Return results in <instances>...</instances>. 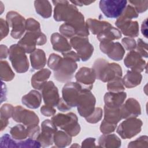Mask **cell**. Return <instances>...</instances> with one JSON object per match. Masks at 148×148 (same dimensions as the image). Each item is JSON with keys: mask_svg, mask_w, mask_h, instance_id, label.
I'll list each match as a JSON object with an SVG mask.
<instances>
[{"mask_svg": "<svg viewBox=\"0 0 148 148\" xmlns=\"http://www.w3.org/2000/svg\"><path fill=\"white\" fill-rule=\"evenodd\" d=\"M124 63L125 66L131 71L138 72H143L146 67V62L143 57L135 50L130 51L125 56Z\"/></svg>", "mask_w": 148, "mask_h": 148, "instance_id": "obj_19", "label": "cell"}, {"mask_svg": "<svg viewBox=\"0 0 148 148\" xmlns=\"http://www.w3.org/2000/svg\"><path fill=\"white\" fill-rule=\"evenodd\" d=\"M121 144V139L116 134H103L99 138L98 147L118 148Z\"/></svg>", "mask_w": 148, "mask_h": 148, "instance_id": "obj_26", "label": "cell"}, {"mask_svg": "<svg viewBox=\"0 0 148 148\" xmlns=\"http://www.w3.org/2000/svg\"><path fill=\"white\" fill-rule=\"evenodd\" d=\"M63 57H69L72 59H73L74 61H80V58L79 57V56L77 55V53H75L73 51H69L65 53H62Z\"/></svg>", "mask_w": 148, "mask_h": 148, "instance_id": "obj_53", "label": "cell"}, {"mask_svg": "<svg viewBox=\"0 0 148 148\" xmlns=\"http://www.w3.org/2000/svg\"><path fill=\"white\" fill-rule=\"evenodd\" d=\"M95 138H87L84 139L82 143V147H95L97 146L95 144Z\"/></svg>", "mask_w": 148, "mask_h": 148, "instance_id": "obj_51", "label": "cell"}, {"mask_svg": "<svg viewBox=\"0 0 148 148\" xmlns=\"http://www.w3.org/2000/svg\"><path fill=\"white\" fill-rule=\"evenodd\" d=\"M54 5V19L56 21L69 23L80 13L75 5L68 1H53Z\"/></svg>", "mask_w": 148, "mask_h": 148, "instance_id": "obj_3", "label": "cell"}, {"mask_svg": "<svg viewBox=\"0 0 148 148\" xmlns=\"http://www.w3.org/2000/svg\"><path fill=\"white\" fill-rule=\"evenodd\" d=\"M0 52H1V54H0L1 60L5 59L8 57V56H9V49L8 48V47L6 45H1Z\"/></svg>", "mask_w": 148, "mask_h": 148, "instance_id": "obj_54", "label": "cell"}, {"mask_svg": "<svg viewBox=\"0 0 148 148\" xmlns=\"http://www.w3.org/2000/svg\"><path fill=\"white\" fill-rule=\"evenodd\" d=\"M0 147H40V143L34 139L29 138L26 140H18L16 142L13 138L8 134H5L1 138Z\"/></svg>", "mask_w": 148, "mask_h": 148, "instance_id": "obj_18", "label": "cell"}, {"mask_svg": "<svg viewBox=\"0 0 148 148\" xmlns=\"http://www.w3.org/2000/svg\"><path fill=\"white\" fill-rule=\"evenodd\" d=\"M135 49L142 57H147V43L143 41L141 38L138 39L136 46Z\"/></svg>", "mask_w": 148, "mask_h": 148, "instance_id": "obj_44", "label": "cell"}, {"mask_svg": "<svg viewBox=\"0 0 148 148\" xmlns=\"http://www.w3.org/2000/svg\"><path fill=\"white\" fill-rule=\"evenodd\" d=\"M88 29L94 35H98L106 28L112 26V24L105 21H100L94 18H88L86 21Z\"/></svg>", "mask_w": 148, "mask_h": 148, "instance_id": "obj_30", "label": "cell"}, {"mask_svg": "<svg viewBox=\"0 0 148 148\" xmlns=\"http://www.w3.org/2000/svg\"><path fill=\"white\" fill-rule=\"evenodd\" d=\"M148 137L146 135H143L136 140L131 142L128 145V147H147Z\"/></svg>", "mask_w": 148, "mask_h": 148, "instance_id": "obj_41", "label": "cell"}, {"mask_svg": "<svg viewBox=\"0 0 148 148\" xmlns=\"http://www.w3.org/2000/svg\"><path fill=\"white\" fill-rule=\"evenodd\" d=\"M70 44L83 61L89 60L93 53L94 47L87 37L75 36L70 39Z\"/></svg>", "mask_w": 148, "mask_h": 148, "instance_id": "obj_9", "label": "cell"}, {"mask_svg": "<svg viewBox=\"0 0 148 148\" xmlns=\"http://www.w3.org/2000/svg\"><path fill=\"white\" fill-rule=\"evenodd\" d=\"M95 1H71L70 2L74 5L82 6L83 5H89Z\"/></svg>", "mask_w": 148, "mask_h": 148, "instance_id": "obj_55", "label": "cell"}, {"mask_svg": "<svg viewBox=\"0 0 148 148\" xmlns=\"http://www.w3.org/2000/svg\"><path fill=\"white\" fill-rule=\"evenodd\" d=\"M42 97L41 94L39 91L33 90L22 97L21 102L23 105L28 108L32 109H37L41 104Z\"/></svg>", "mask_w": 148, "mask_h": 148, "instance_id": "obj_24", "label": "cell"}, {"mask_svg": "<svg viewBox=\"0 0 148 148\" xmlns=\"http://www.w3.org/2000/svg\"><path fill=\"white\" fill-rule=\"evenodd\" d=\"M116 127L117 124L110 123L103 120L100 125V131L103 134H111L115 131Z\"/></svg>", "mask_w": 148, "mask_h": 148, "instance_id": "obj_46", "label": "cell"}, {"mask_svg": "<svg viewBox=\"0 0 148 148\" xmlns=\"http://www.w3.org/2000/svg\"><path fill=\"white\" fill-rule=\"evenodd\" d=\"M6 21L12 28L10 35L16 39L20 38L25 30V18L15 11L8 12L6 16Z\"/></svg>", "mask_w": 148, "mask_h": 148, "instance_id": "obj_10", "label": "cell"}, {"mask_svg": "<svg viewBox=\"0 0 148 148\" xmlns=\"http://www.w3.org/2000/svg\"><path fill=\"white\" fill-rule=\"evenodd\" d=\"M138 17V13L135 10V8L131 5H127L122 14L117 19V21H125V20H132L133 18H137Z\"/></svg>", "mask_w": 148, "mask_h": 148, "instance_id": "obj_36", "label": "cell"}, {"mask_svg": "<svg viewBox=\"0 0 148 148\" xmlns=\"http://www.w3.org/2000/svg\"><path fill=\"white\" fill-rule=\"evenodd\" d=\"M10 134L12 138L17 140H22L28 137L27 127L23 124H17L11 128Z\"/></svg>", "mask_w": 148, "mask_h": 148, "instance_id": "obj_34", "label": "cell"}, {"mask_svg": "<svg viewBox=\"0 0 148 148\" xmlns=\"http://www.w3.org/2000/svg\"><path fill=\"white\" fill-rule=\"evenodd\" d=\"M142 124L140 119L134 117H130L120 123L116 132L122 139H131L141 131Z\"/></svg>", "mask_w": 148, "mask_h": 148, "instance_id": "obj_7", "label": "cell"}, {"mask_svg": "<svg viewBox=\"0 0 148 148\" xmlns=\"http://www.w3.org/2000/svg\"><path fill=\"white\" fill-rule=\"evenodd\" d=\"M25 53L18 44L12 45L9 47V59L17 73H25L29 69V62Z\"/></svg>", "mask_w": 148, "mask_h": 148, "instance_id": "obj_4", "label": "cell"}, {"mask_svg": "<svg viewBox=\"0 0 148 148\" xmlns=\"http://www.w3.org/2000/svg\"><path fill=\"white\" fill-rule=\"evenodd\" d=\"M99 48L101 51L106 54L109 58L117 61L121 60L125 54V50L119 42H113V41L101 42Z\"/></svg>", "mask_w": 148, "mask_h": 148, "instance_id": "obj_15", "label": "cell"}, {"mask_svg": "<svg viewBox=\"0 0 148 148\" xmlns=\"http://www.w3.org/2000/svg\"><path fill=\"white\" fill-rule=\"evenodd\" d=\"M59 31L62 35L68 38H71L76 36V32L75 28L68 23H64L60 25Z\"/></svg>", "mask_w": 148, "mask_h": 148, "instance_id": "obj_37", "label": "cell"}, {"mask_svg": "<svg viewBox=\"0 0 148 148\" xmlns=\"http://www.w3.org/2000/svg\"><path fill=\"white\" fill-rule=\"evenodd\" d=\"M12 117L16 122L21 123L26 127L38 125L39 123V119L34 112L20 105L14 107Z\"/></svg>", "mask_w": 148, "mask_h": 148, "instance_id": "obj_13", "label": "cell"}, {"mask_svg": "<svg viewBox=\"0 0 148 148\" xmlns=\"http://www.w3.org/2000/svg\"><path fill=\"white\" fill-rule=\"evenodd\" d=\"M51 71L47 68L42 69L36 72L31 77V85L36 90H40L44 84L50 77Z\"/></svg>", "mask_w": 148, "mask_h": 148, "instance_id": "obj_25", "label": "cell"}, {"mask_svg": "<svg viewBox=\"0 0 148 148\" xmlns=\"http://www.w3.org/2000/svg\"><path fill=\"white\" fill-rule=\"evenodd\" d=\"M97 39L100 42L113 41L117 40L121 37V32L115 27L112 26L106 28L101 33L97 35Z\"/></svg>", "mask_w": 148, "mask_h": 148, "instance_id": "obj_29", "label": "cell"}, {"mask_svg": "<svg viewBox=\"0 0 148 148\" xmlns=\"http://www.w3.org/2000/svg\"><path fill=\"white\" fill-rule=\"evenodd\" d=\"M120 111L122 119L136 117L141 114L140 105L136 99L130 98L120 107Z\"/></svg>", "mask_w": 148, "mask_h": 148, "instance_id": "obj_20", "label": "cell"}, {"mask_svg": "<svg viewBox=\"0 0 148 148\" xmlns=\"http://www.w3.org/2000/svg\"><path fill=\"white\" fill-rule=\"evenodd\" d=\"M47 42L46 36L42 32L27 31L24 36L20 39L17 44L26 53H31L35 51L36 46L43 45Z\"/></svg>", "mask_w": 148, "mask_h": 148, "instance_id": "obj_5", "label": "cell"}, {"mask_svg": "<svg viewBox=\"0 0 148 148\" xmlns=\"http://www.w3.org/2000/svg\"><path fill=\"white\" fill-rule=\"evenodd\" d=\"M40 113L45 116L50 117L54 116L56 114V110L53 106L45 105L41 107Z\"/></svg>", "mask_w": 148, "mask_h": 148, "instance_id": "obj_50", "label": "cell"}, {"mask_svg": "<svg viewBox=\"0 0 148 148\" xmlns=\"http://www.w3.org/2000/svg\"><path fill=\"white\" fill-rule=\"evenodd\" d=\"M77 68V64L73 59L63 57L58 68L54 71L55 79L62 83L69 82L73 77Z\"/></svg>", "mask_w": 148, "mask_h": 148, "instance_id": "obj_6", "label": "cell"}, {"mask_svg": "<svg viewBox=\"0 0 148 148\" xmlns=\"http://www.w3.org/2000/svg\"><path fill=\"white\" fill-rule=\"evenodd\" d=\"M40 91L45 105L53 107L57 105L60 98L58 88L53 82H47L43 84Z\"/></svg>", "mask_w": 148, "mask_h": 148, "instance_id": "obj_17", "label": "cell"}, {"mask_svg": "<svg viewBox=\"0 0 148 148\" xmlns=\"http://www.w3.org/2000/svg\"><path fill=\"white\" fill-rule=\"evenodd\" d=\"M72 142V136L62 131H57L53 136V142L57 147H65Z\"/></svg>", "mask_w": 148, "mask_h": 148, "instance_id": "obj_33", "label": "cell"}, {"mask_svg": "<svg viewBox=\"0 0 148 148\" xmlns=\"http://www.w3.org/2000/svg\"><path fill=\"white\" fill-rule=\"evenodd\" d=\"M147 18L145 19L142 24V27H141V31L142 34L145 36V38H147Z\"/></svg>", "mask_w": 148, "mask_h": 148, "instance_id": "obj_56", "label": "cell"}, {"mask_svg": "<svg viewBox=\"0 0 148 148\" xmlns=\"http://www.w3.org/2000/svg\"><path fill=\"white\" fill-rule=\"evenodd\" d=\"M95 73L96 79L103 82H109L121 78L123 71L120 65L116 63H109L104 58L97 59L92 68Z\"/></svg>", "mask_w": 148, "mask_h": 148, "instance_id": "obj_1", "label": "cell"}, {"mask_svg": "<svg viewBox=\"0 0 148 148\" xmlns=\"http://www.w3.org/2000/svg\"><path fill=\"white\" fill-rule=\"evenodd\" d=\"M115 25L125 36L132 38L139 35V24L136 21L116 20Z\"/></svg>", "mask_w": 148, "mask_h": 148, "instance_id": "obj_21", "label": "cell"}, {"mask_svg": "<svg viewBox=\"0 0 148 148\" xmlns=\"http://www.w3.org/2000/svg\"><path fill=\"white\" fill-rule=\"evenodd\" d=\"M83 90L78 83L68 82L62 88V98L71 108L76 107L79 98Z\"/></svg>", "mask_w": 148, "mask_h": 148, "instance_id": "obj_12", "label": "cell"}, {"mask_svg": "<svg viewBox=\"0 0 148 148\" xmlns=\"http://www.w3.org/2000/svg\"><path fill=\"white\" fill-rule=\"evenodd\" d=\"M130 3L134 5L135 9L138 13L146 12L148 7V1H130Z\"/></svg>", "mask_w": 148, "mask_h": 148, "instance_id": "obj_45", "label": "cell"}, {"mask_svg": "<svg viewBox=\"0 0 148 148\" xmlns=\"http://www.w3.org/2000/svg\"><path fill=\"white\" fill-rule=\"evenodd\" d=\"M25 30L29 32L41 31L39 23L33 18H28L25 22Z\"/></svg>", "mask_w": 148, "mask_h": 148, "instance_id": "obj_43", "label": "cell"}, {"mask_svg": "<svg viewBox=\"0 0 148 148\" xmlns=\"http://www.w3.org/2000/svg\"><path fill=\"white\" fill-rule=\"evenodd\" d=\"M1 120V131H3L8 125L9 121L8 119H5L3 118H0Z\"/></svg>", "mask_w": 148, "mask_h": 148, "instance_id": "obj_57", "label": "cell"}, {"mask_svg": "<svg viewBox=\"0 0 148 148\" xmlns=\"http://www.w3.org/2000/svg\"><path fill=\"white\" fill-rule=\"evenodd\" d=\"M9 26L6 20H3L2 18H0V32H1V40L5 38L9 34Z\"/></svg>", "mask_w": 148, "mask_h": 148, "instance_id": "obj_48", "label": "cell"}, {"mask_svg": "<svg viewBox=\"0 0 148 148\" xmlns=\"http://www.w3.org/2000/svg\"><path fill=\"white\" fill-rule=\"evenodd\" d=\"M123 46L127 50H134L136 46V42L135 40L132 38H124L121 40Z\"/></svg>", "mask_w": 148, "mask_h": 148, "instance_id": "obj_47", "label": "cell"}, {"mask_svg": "<svg viewBox=\"0 0 148 148\" xmlns=\"http://www.w3.org/2000/svg\"><path fill=\"white\" fill-rule=\"evenodd\" d=\"M50 41L53 49L61 53L71 51V46L67 39L61 34L56 32L53 33L50 37Z\"/></svg>", "mask_w": 148, "mask_h": 148, "instance_id": "obj_23", "label": "cell"}, {"mask_svg": "<svg viewBox=\"0 0 148 148\" xmlns=\"http://www.w3.org/2000/svg\"><path fill=\"white\" fill-rule=\"evenodd\" d=\"M14 108L11 104L5 103L0 109V116L1 118L5 119H9L12 117Z\"/></svg>", "mask_w": 148, "mask_h": 148, "instance_id": "obj_42", "label": "cell"}, {"mask_svg": "<svg viewBox=\"0 0 148 148\" xmlns=\"http://www.w3.org/2000/svg\"><path fill=\"white\" fill-rule=\"evenodd\" d=\"M1 79L2 81L9 82L14 77V73L12 70L8 62L6 61H1Z\"/></svg>", "mask_w": 148, "mask_h": 148, "instance_id": "obj_35", "label": "cell"}, {"mask_svg": "<svg viewBox=\"0 0 148 148\" xmlns=\"http://www.w3.org/2000/svg\"><path fill=\"white\" fill-rule=\"evenodd\" d=\"M41 128L42 132L39 134L36 140L40 143L41 147H48L53 143V136L57 131V126L51 120L47 119L42 123Z\"/></svg>", "mask_w": 148, "mask_h": 148, "instance_id": "obj_14", "label": "cell"}, {"mask_svg": "<svg viewBox=\"0 0 148 148\" xmlns=\"http://www.w3.org/2000/svg\"><path fill=\"white\" fill-rule=\"evenodd\" d=\"M127 3V1L125 0H101L99 1V6L106 17L116 18L122 14Z\"/></svg>", "mask_w": 148, "mask_h": 148, "instance_id": "obj_8", "label": "cell"}, {"mask_svg": "<svg viewBox=\"0 0 148 148\" xmlns=\"http://www.w3.org/2000/svg\"><path fill=\"white\" fill-rule=\"evenodd\" d=\"M34 6L36 12L44 18L51 17L52 6L49 1H35Z\"/></svg>", "mask_w": 148, "mask_h": 148, "instance_id": "obj_31", "label": "cell"}, {"mask_svg": "<svg viewBox=\"0 0 148 148\" xmlns=\"http://www.w3.org/2000/svg\"><path fill=\"white\" fill-rule=\"evenodd\" d=\"M51 120L57 126L71 136H75L80 131V126L76 114L69 112L66 114L58 113L52 117Z\"/></svg>", "mask_w": 148, "mask_h": 148, "instance_id": "obj_2", "label": "cell"}, {"mask_svg": "<svg viewBox=\"0 0 148 148\" xmlns=\"http://www.w3.org/2000/svg\"><path fill=\"white\" fill-rule=\"evenodd\" d=\"M57 109L61 112H66L70 110L72 108L69 106L62 98H60L57 105Z\"/></svg>", "mask_w": 148, "mask_h": 148, "instance_id": "obj_52", "label": "cell"}, {"mask_svg": "<svg viewBox=\"0 0 148 148\" xmlns=\"http://www.w3.org/2000/svg\"><path fill=\"white\" fill-rule=\"evenodd\" d=\"M28 137L32 139H36L40 134V128L38 125H34L27 127Z\"/></svg>", "mask_w": 148, "mask_h": 148, "instance_id": "obj_49", "label": "cell"}, {"mask_svg": "<svg viewBox=\"0 0 148 148\" xmlns=\"http://www.w3.org/2000/svg\"><path fill=\"white\" fill-rule=\"evenodd\" d=\"M142 79V76L140 73L131 70L127 72V73L122 79V82L124 87L132 88L139 85Z\"/></svg>", "mask_w": 148, "mask_h": 148, "instance_id": "obj_28", "label": "cell"}, {"mask_svg": "<svg viewBox=\"0 0 148 148\" xmlns=\"http://www.w3.org/2000/svg\"><path fill=\"white\" fill-rule=\"evenodd\" d=\"M75 79L76 82L81 86L83 90L91 91L96 79V76L92 68L82 67L76 73Z\"/></svg>", "mask_w": 148, "mask_h": 148, "instance_id": "obj_16", "label": "cell"}, {"mask_svg": "<svg viewBox=\"0 0 148 148\" xmlns=\"http://www.w3.org/2000/svg\"><path fill=\"white\" fill-rule=\"evenodd\" d=\"M107 89L110 92H119L124 91L125 87L123 84L122 79H119L108 83Z\"/></svg>", "mask_w": 148, "mask_h": 148, "instance_id": "obj_38", "label": "cell"}, {"mask_svg": "<svg viewBox=\"0 0 148 148\" xmlns=\"http://www.w3.org/2000/svg\"><path fill=\"white\" fill-rule=\"evenodd\" d=\"M71 147H80V146H79V145H78L77 143H75L74 145H72Z\"/></svg>", "mask_w": 148, "mask_h": 148, "instance_id": "obj_58", "label": "cell"}, {"mask_svg": "<svg viewBox=\"0 0 148 148\" xmlns=\"http://www.w3.org/2000/svg\"><path fill=\"white\" fill-rule=\"evenodd\" d=\"M30 61L32 68L34 69H42L46 64V57L45 51L36 49L30 54Z\"/></svg>", "mask_w": 148, "mask_h": 148, "instance_id": "obj_27", "label": "cell"}, {"mask_svg": "<svg viewBox=\"0 0 148 148\" xmlns=\"http://www.w3.org/2000/svg\"><path fill=\"white\" fill-rule=\"evenodd\" d=\"M95 97L91 91L83 90L76 106L80 116L84 118L89 116L95 108Z\"/></svg>", "mask_w": 148, "mask_h": 148, "instance_id": "obj_11", "label": "cell"}, {"mask_svg": "<svg viewBox=\"0 0 148 148\" xmlns=\"http://www.w3.org/2000/svg\"><path fill=\"white\" fill-rule=\"evenodd\" d=\"M103 116V110L101 108H95L94 112L88 117H86V120L87 122L91 124H95L99 122Z\"/></svg>", "mask_w": 148, "mask_h": 148, "instance_id": "obj_39", "label": "cell"}, {"mask_svg": "<svg viewBox=\"0 0 148 148\" xmlns=\"http://www.w3.org/2000/svg\"><path fill=\"white\" fill-rule=\"evenodd\" d=\"M122 119L120 108H110L104 106V119L108 123L117 124Z\"/></svg>", "mask_w": 148, "mask_h": 148, "instance_id": "obj_32", "label": "cell"}, {"mask_svg": "<svg viewBox=\"0 0 148 148\" xmlns=\"http://www.w3.org/2000/svg\"><path fill=\"white\" fill-rule=\"evenodd\" d=\"M127 97L126 92L124 91L119 92H106L103 98L105 106L110 108H119Z\"/></svg>", "mask_w": 148, "mask_h": 148, "instance_id": "obj_22", "label": "cell"}, {"mask_svg": "<svg viewBox=\"0 0 148 148\" xmlns=\"http://www.w3.org/2000/svg\"><path fill=\"white\" fill-rule=\"evenodd\" d=\"M62 59V57L60 56L55 53H52L49 56L47 61V65L51 69L55 71L58 68Z\"/></svg>", "mask_w": 148, "mask_h": 148, "instance_id": "obj_40", "label": "cell"}]
</instances>
